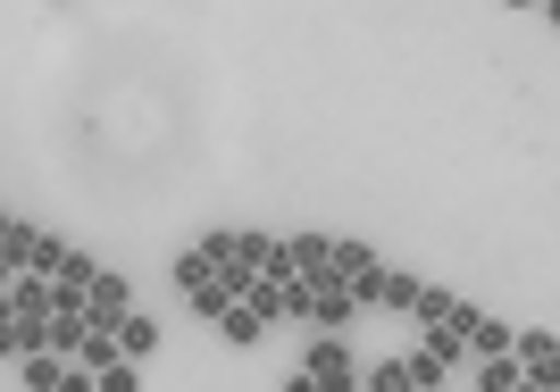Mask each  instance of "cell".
I'll use <instances>...</instances> for the list:
<instances>
[{
    "mask_svg": "<svg viewBox=\"0 0 560 392\" xmlns=\"http://www.w3.org/2000/svg\"><path fill=\"white\" fill-rule=\"evenodd\" d=\"M25 268L59 276V268H68V242L43 234V226H25V217H9V234H0V276H25Z\"/></svg>",
    "mask_w": 560,
    "mask_h": 392,
    "instance_id": "cell-1",
    "label": "cell"
},
{
    "mask_svg": "<svg viewBox=\"0 0 560 392\" xmlns=\"http://www.w3.org/2000/svg\"><path fill=\"white\" fill-rule=\"evenodd\" d=\"M293 384H318V392H351L360 384V359H351L343 325H318V343L302 351V376H293Z\"/></svg>",
    "mask_w": 560,
    "mask_h": 392,
    "instance_id": "cell-2",
    "label": "cell"
},
{
    "mask_svg": "<svg viewBox=\"0 0 560 392\" xmlns=\"http://www.w3.org/2000/svg\"><path fill=\"white\" fill-rule=\"evenodd\" d=\"M0 351H9V359H25V351H50V318H43V309H9V325H0Z\"/></svg>",
    "mask_w": 560,
    "mask_h": 392,
    "instance_id": "cell-3",
    "label": "cell"
},
{
    "mask_svg": "<svg viewBox=\"0 0 560 392\" xmlns=\"http://www.w3.org/2000/svg\"><path fill=\"white\" fill-rule=\"evenodd\" d=\"M518 359H527V384H560V334L527 325V334H518Z\"/></svg>",
    "mask_w": 560,
    "mask_h": 392,
    "instance_id": "cell-4",
    "label": "cell"
},
{
    "mask_svg": "<svg viewBox=\"0 0 560 392\" xmlns=\"http://www.w3.org/2000/svg\"><path fill=\"white\" fill-rule=\"evenodd\" d=\"M84 300H93V325H126V318H135V293H126V276H109V268L93 276Z\"/></svg>",
    "mask_w": 560,
    "mask_h": 392,
    "instance_id": "cell-5",
    "label": "cell"
},
{
    "mask_svg": "<svg viewBox=\"0 0 560 392\" xmlns=\"http://www.w3.org/2000/svg\"><path fill=\"white\" fill-rule=\"evenodd\" d=\"M259 334H268V318H259L252 300H234L226 318H218V343H234V351H252V343H259Z\"/></svg>",
    "mask_w": 560,
    "mask_h": 392,
    "instance_id": "cell-6",
    "label": "cell"
},
{
    "mask_svg": "<svg viewBox=\"0 0 560 392\" xmlns=\"http://www.w3.org/2000/svg\"><path fill=\"white\" fill-rule=\"evenodd\" d=\"M201 251H210L218 268H252V234H243V226H210V234H201Z\"/></svg>",
    "mask_w": 560,
    "mask_h": 392,
    "instance_id": "cell-7",
    "label": "cell"
},
{
    "mask_svg": "<svg viewBox=\"0 0 560 392\" xmlns=\"http://www.w3.org/2000/svg\"><path fill=\"white\" fill-rule=\"evenodd\" d=\"M511 384H527V359H518V351H493V359H477V392H511Z\"/></svg>",
    "mask_w": 560,
    "mask_h": 392,
    "instance_id": "cell-8",
    "label": "cell"
},
{
    "mask_svg": "<svg viewBox=\"0 0 560 392\" xmlns=\"http://www.w3.org/2000/svg\"><path fill=\"white\" fill-rule=\"evenodd\" d=\"M252 268H259V276H302L293 242H277V234H252Z\"/></svg>",
    "mask_w": 560,
    "mask_h": 392,
    "instance_id": "cell-9",
    "label": "cell"
},
{
    "mask_svg": "<svg viewBox=\"0 0 560 392\" xmlns=\"http://www.w3.org/2000/svg\"><path fill=\"white\" fill-rule=\"evenodd\" d=\"M419 293H427L419 276H401V268H385V276H376V300H369V309H419Z\"/></svg>",
    "mask_w": 560,
    "mask_h": 392,
    "instance_id": "cell-10",
    "label": "cell"
},
{
    "mask_svg": "<svg viewBox=\"0 0 560 392\" xmlns=\"http://www.w3.org/2000/svg\"><path fill=\"white\" fill-rule=\"evenodd\" d=\"M468 351H477V359H493V351H518V325H502V318H477V325H468Z\"/></svg>",
    "mask_w": 560,
    "mask_h": 392,
    "instance_id": "cell-11",
    "label": "cell"
},
{
    "mask_svg": "<svg viewBox=\"0 0 560 392\" xmlns=\"http://www.w3.org/2000/svg\"><path fill=\"white\" fill-rule=\"evenodd\" d=\"M369 384H376V392H419V359H376Z\"/></svg>",
    "mask_w": 560,
    "mask_h": 392,
    "instance_id": "cell-12",
    "label": "cell"
},
{
    "mask_svg": "<svg viewBox=\"0 0 560 392\" xmlns=\"http://www.w3.org/2000/svg\"><path fill=\"white\" fill-rule=\"evenodd\" d=\"M293 259H302V276L335 268V234H293Z\"/></svg>",
    "mask_w": 560,
    "mask_h": 392,
    "instance_id": "cell-13",
    "label": "cell"
},
{
    "mask_svg": "<svg viewBox=\"0 0 560 392\" xmlns=\"http://www.w3.org/2000/svg\"><path fill=\"white\" fill-rule=\"evenodd\" d=\"M117 334H126V351H135V359H151V351H160V318H142V309L117 325Z\"/></svg>",
    "mask_w": 560,
    "mask_h": 392,
    "instance_id": "cell-14",
    "label": "cell"
},
{
    "mask_svg": "<svg viewBox=\"0 0 560 392\" xmlns=\"http://www.w3.org/2000/svg\"><path fill=\"white\" fill-rule=\"evenodd\" d=\"M410 318H419V325H435V318H460V300H452L444 284H427V293H419V309H410Z\"/></svg>",
    "mask_w": 560,
    "mask_h": 392,
    "instance_id": "cell-15",
    "label": "cell"
},
{
    "mask_svg": "<svg viewBox=\"0 0 560 392\" xmlns=\"http://www.w3.org/2000/svg\"><path fill=\"white\" fill-rule=\"evenodd\" d=\"M93 276H101V259H93V251H68V268H59V284H84V293H93Z\"/></svg>",
    "mask_w": 560,
    "mask_h": 392,
    "instance_id": "cell-16",
    "label": "cell"
},
{
    "mask_svg": "<svg viewBox=\"0 0 560 392\" xmlns=\"http://www.w3.org/2000/svg\"><path fill=\"white\" fill-rule=\"evenodd\" d=\"M135 384H142V368H135V359H117V368L101 376V392H135Z\"/></svg>",
    "mask_w": 560,
    "mask_h": 392,
    "instance_id": "cell-17",
    "label": "cell"
},
{
    "mask_svg": "<svg viewBox=\"0 0 560 392\" xmlns=\"http://www.w3.org/2000/svg\"><path fill=\"white\" fill-rule=\"evenodd\" d=\"M502 9H544V0H502Z\"/></svg>",
    "mask_w": 560,
    "mask_h": 392,
    "instance_id": "cell-18",
    "label": "cell"
},
{
    "mask_svg": "<svg viewBox=\"0 0 560 392\" xmlns=\"http://www.w3.org/2000/svg\"><path fill=\"white\" fill-rule=\"evenodd\" d=\"M544 17H552V25H560V0H544Z\"/></svg>",
    "mask_w": 560,
    "mask_h": 392,
    "instance_id": "cell-19",
    "label": "cell"
}]
</instances>
